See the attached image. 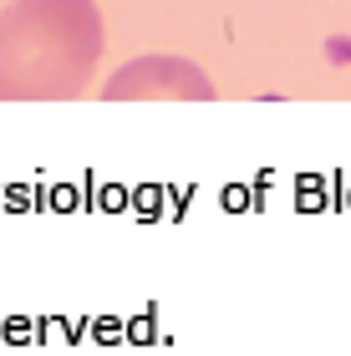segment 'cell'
Masks as SVG:
<instances>
[{"mask_svg": "<svg viewBox=\"0 0 351 356\" xmlns=\"http://www.w3.org/2000/svg\"><path fill=\"white\" fill-rule=\"evenodd\" d=\"M102 56L92 0H10L0 10V102L82 97Z\"/></svg>", "mask_w": 351, "mask_h": 356, "instance_id": "obj_1", "label": "cell"}, {"mask_svg": "<svg viewBox=\"0 0 351 356\" xmlns=\"http://www.w3.org/2000/svg\"><path fill=\"white\" fill-rule=\"evenodd\" d=\"M107 102H209L214 82L183 56H138L102 87Z\"/></svg>", "mask_w": 351, "mask_h": 356, "instance_id": "obj_2", "label": "cell"}]
</instances>
